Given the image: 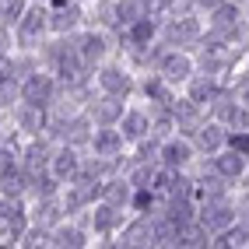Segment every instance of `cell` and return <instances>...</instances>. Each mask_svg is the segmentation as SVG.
<instances>
[{
  "instance_id": "obj_10",
  "label": "cell",
  "mask_w": 249,
  "mask_h": 249,
  "mask_svg": "<svg viewBox=\"0 0 249 249\" xmlns=\"http://www.w3.org/2000/svg\"><path fill=\"white\" fill-rule=\"evenodd\" d=\"M214 169H218V176H225V179H235V176H242V169H246V158H242V151L231 147L228 155H218V158H214Z\"/></svg>"
},
{
  "instance_id": "obj_4",
  "label": "cell",
  "mask_w": 249,
  "mask_h": 249,
  "mask_svg": "<svg viewBox=\"0 0 249 249\" xmlns=\"http://www.w3.org/2000/svg\"><path fill=\"white\" fill-rule=\"evenodd\" d=\"M53 18H49V25H53L56 32H67V28H74L77 25V18H81V11H77V4L74 0H53Z\"/></svg>"
},
{
  "instance_id": "obj_13",
  "label": "cell",
  "mask_w": 249,
  "mask_h": 249,
  "mask_svg": "<svg viewBox=\"0 0 249 249\" xmlns=\"http://www.w3.org/2000/svg\"><path fill=\"white\" fill-rule=\"evenodd\" d=\"M120 147H123V130H120V134H116V130H98V134H95V151L98 155H116V151H120Z\"/></svg>"
},
{
  "instance_id": "obj_22",
  "label": "cell",
  "mask_w": 249,
  "mask_h": 249,
  "mask_svg": "<svg viewBox=\"0 0 249 249\" xmlns=\"http://www.w3.org/2000/svg\"><path fill=\"white\" fill-rule=\"evenodd\" d=\"M211 246H249V231L246 228H228V231H218V239Z\"/></svg>"
},
{
  "instance_id": "obj_18",
  "label": "cell",
  "mask_w": 249,
  "mask_h": 249,
  "mask_svg": "<svg viewBox=\"0 0 249 249\" xmlns=\"http://www.w3.org/2000/svg\"><path fill=\"white\" fill-rule=\"evenodd\" d=\"M179 246H207V228L186 221V225L179 228Z\"/></svg>"
},
{
  "instance_id": "obj_17",
  "label": "cell",
  "mask_w": 249,
  "mask_h": 249,
  "mask_svg": "<svg viewBox=\"0 0 249 249\" xmlns=\"http://www.w3.org/2000/svg\"><path fill=\"white\" fill-rule=\"evenodd\" d=\"M144 134H147V116H144V112H126V120H123V137L141 141Z\"/></svg>"
},
{
  "instance_id": "obj_8",
  "label": "cell",
  "mask_w": 249,
  "mask_h": 249,
  "mask_svg": "<svg viewBox=\"0 0 249 249\" xmlns=\"http://www.w3.org/2000/svg\"><path fill=\"white\" fill-rule=\"evenodd\" d=\"M123 246H158L155 225L151 221H134V225L123 231Z\"/></svg>"
},
{
  "instance_id": "obj_24",
  "label": "cell",
  "mask_w": 249,
  "mask_h": 249,
  "mask_svg": "<svg viewBox=\"0 0 249 249\" xmlns=\"http://www.w3.org/2000/svg\"><path fill=\"white\" fill-rule=\"evenodd\" d=\"M196 141H200V147H204V151H218V147H221V141H225V134H221L218 126H204L200 134H196Z\"/></svg>"
},
{
  "instance_id": "obj_29",
  "label": "cell",
  "mask_w": 249,
  "mask_h": 249,
  "mask_svg": "<svg viewBox=\"0 0 249 249\" xmlns=\"http://www.w3.org/2000/svg\"><path fill=\"white\" fill-rule=\"evenodd\" d=\"M190 98H193V102H207V98H214V81L211 77H196L193 88H190Z\"/></svg>"
},
{
  "instance_id": "obj_30",
  "label": "cell",
  "mask_w": 249,
  "mask_h": 249,
  "mask_svg": "<svg viewBox=\"0 0 249 249\" xmlns=\"http://www.w3.org/2000/svg\"><path fill=\"white\" fill-rule=\"evenodd\" d=\"M53 246H71V249H77V246H85V235H81L77 228H60L56 239H53Z\"/></svg>"
},
{
  "instance_id": "obj_41",
  "label": "cell",
  "mask_w": 249,
  "mask_h": 249,
  "mask_svg": "<svg viewBox=\"0 0 249 249\" xmlns=\"http://www.w3.org/2000/svg\"><path fill=\"white\" fill-rule=\"evenodd\" d=\"M11 71H14V63H11L7 56H0V81H4V77H11Z\"/></svg>"
},
{
  "instance_id": "obj_38",
  "label": "cell",
  "mask_w": 249,
  "mask_h": 249,
  "mask_svg": "<svg viewBox=\"0 0 249 249\" xmlns=\"http://www.w3.org/2000/svg\"><path fill=\"white\" fill-rule=\"evenodd\" d=\"M85 137H88L85 120H74V123H71V141H85Z\"/></svg>"
},
{
  "instance_id": "obj_9",
  "label": "cell",
  "mask_w": 249,
  "mask_h": 249,
  "mask_svg": "<svg viewBox=\"0 0 249 249\" xmlns=\"http://www.w3.org/2000/svg\"><path fill=\"white\" fill-rule=\"evenodd\" d=\"M120 98H123V95H106L102 102H95V109H91V112H95V120L102 123V126L116 123V120L123 116V102H120Z\"/></svg>"
},
{
  "instance_id": "obj_3",
  "label": "cell",
  "mask_w": 249,
  "mask_h": 249,
  "mask_svg": "<svg viewBox=\"0 0 249 249\" xmlns=\"http://www.w3.org/2000/svg\"><path fill=\"white\" fill-rule=\"evenodd\" d=\"M0 225H4L14 239L25 231V211H21V204H18V196H7V200L0 204Z\"/></svg>"
},
{
  "instance_id": "obj_23",
  "label": "cell",
  "mask_w": 249,
  "mask_h": 249,
  "mask_svg": "<svg viewBox=\"0 0 249 249\" xmlns=\"http://www.w3.org/2000/svg\"><path fill=\"white\" fill-rule=\"evenodd\" d=\"M0 190H4L7 196H18V193L25 190V176L14 172V169H11V172H0Z\"/></svg>"
},
{
  "instance_id": "obj_33",
  "label": "cell",
  "mask_w": 249,
  "mask_h": 249,
  "mask_svg": "<svg viewBox=\"0 0 249 249\" xmlns=\"http://www.w3.org/2000/svg\"><path fill=\"white\" fill-rule=\"evenodd\" d=\"M42 120H46V116H42V106H28V109L21 112V126H25V130H39Z\"/></svg>"
},
{
  "instance_id": "obj_16",
  "label": "cell",
  "mask_w": 249,
  "mask_h": 249,
  "mask_svg": "<svg viewBox=\"0 0 249 249\" xmlns=\"http://www.w3.org/2000/svg\"><path fill=\"white\" fill-rule=\"evenodd\" d=\"M25 165H28V182L32 179H39L42 172H46V165H49V158H46V147H28V155H25Z\"/></svg>"
},
{
  "instance_id": "obj_19",
  "label": "cell",
  "mask_w": 249,
  "mask_h": 249,
  "mask_svg": "<svg viewBox=\"0 0 249 249\" xmlns=\"http://www.w3.org/2000/svg\"><path fill=\"white\" fill-rule=\"evenodd\" d=\"M130 190H134V182H109V186H102V196H106V204H116V207H120V204H126L130 200Z\"/></svg>"
},
{
  "instance_id": "obj_37",
  "label": "cell",
  "mask_w": 249,
  "mask_h": 249,
  "mask_svg": "<svg viewBox=\"0 0 249 249\" xmlns=\"http://www.w3.org/2000/svg\"><path fill=\"white\" fill-rule=\"evenodd\" d=\"M14 169V151L11 147H0V172H11Z\"/></svg>"
},
{
  "instance_id": "obj_6",
  "label": "cell",
  "mask_w": 249,
  "mask_h": 249,
  "mask_svg": "<svg viewBox=\"0 0 249 249\" xmlns=\"http://www.w3.org/2000/svg\"><path fill=\"white\" fill-rule=\"evenodd\" d=\"M211 25H214V32H218L221 39L235 36V25H239V11L231 7V4H218V7H214V18H211Z\"/></svg>"
},
{
  "instance_id": "obj_36",
  "label": "cell",
  "mask_w": 249,
  "mask_h": 249,
  "mask_svg": "<svg viewBox=\"0 0 249 249\" xmlns=\"http://www.w3.org/2000/svg\"><path fill=\"white\" fill-rule=\"evenodd\" d=\"M228 141H231V147H235V151H249V134H246V130H235Z\"/></svg>"
},
{
  "instance_id": "obj_14",
  "label": "cell",
  "mask_w": 249,
  "mask_h": 249,
  "mask_svg": "<svg viewBox=\"0 0 249 249\" xmlns=\"http://www.w3.org/2000/svg\"><path fill=\"white\" fill-rule=\"evenodd\" d=\"M98 81H102V88H106L109 95H126V91H130V77L120 74V71H112V67L98 74Z\"/></svg>"
},
{
  "instance_id": "obj_20",
  "label": "cell",
  "mask_w": 249,
  "mask_h": 249,
  "mask_svg": "<svg viewBox=\"0 0 249 249\" xmlns=\"http://www.w3.org/2000/svg\"><path fill=\"white\" fill-rule=\"evenodd\" d=\"M137 18H141V0H126V4L116 7V25H120V28H123V25L130 28Z\"/></svg>"
},
{
  "instance_id": "obj_31",
  "label": "cell",
  "mask_w": 249,
  "mask_h": 249,
  "mask_svg": "<svg viewBox=\"0 0 249 249\" xmlns=\"http://www.w3.org/2000/svg\"><path fill=\"white\" fill-rule=\"evenodd\" d=\"M193 36H196V21H190V18H186V21H176V25L169 28V39H172V42L193 39Z\"/></svg>"
},
{
  "instance_id": "obj_2",
  "label": "cell",
  "mask_w": 249,
  "mask_h": 249,
  "mask_svg": "<svg viewBox=\"0 0 249 249\" xmlns=\"http://www.w3.org/2000/svg\"><path fill=\"white\" fill-rule=\"evenodd\" d=\"M21 95H25L28 106H46L49 98H53V81H49L46 74H32V77L25 81Z\"/></svg>"
},
{
  "instance_id": "obj_5",
  "label": "cell",
  "mask_w": 249,
  "mask_h": 249,
  "mask_svg": "<svg viewBox=\"0 0 249 249\" xmlns=\"http://www.w3.org/2000/svg\"><path fill=\"white\" fill-rule=\"evenodd\" d=\"M49 25V18L42 11H28V14H21V21H18V39L28 46V42H36V36H42V28Z\"/></svg>"
},
{
  "instance_id": "obj_43",
  "label": "cell",
  "mask_w": 249,
  "mask_h": 249,
  "mask_svg": "<svg viewBox=\"0 0 249 249\" xmlns=\"http://www.w3.org/2000/svg\"><path fill=\"white\" fill-rule=\"evenodd\" d=\"M246 106H249V91H246Z\"/></svg>"
},
{
  "instance_id": "obj_39",
  "label": "cell",
  "mask_w": 249,
  "mask_h": 249,
  "mask_svg": "<svg viewBox=\"0 0 249 249\" xmlns=\"http://www.w3.org/2000/svg\"><path fill=\"white\" fill-rule=\"evenodd\" d=\"M25 246H53V242L46 239V231H28V235H25Z\"/></svg>"
},
{
  "instance_id": "obj_42",
  "label": "cell",
  "mask_w": 249,
  "mask_h": 249,
  "mask_svg": "<svg viewBox=\"0 0 249 249\" xmlns=\"http://www.w3.org/2000/svg\"><path fill=\"white\" fill-rule=\"evenodd\" d=\"M141 4H144L147 11H158V7H165V4H169V0H141Z\"/></svg>"
},
{
  "instance_id": "obj_34",
  "label": "cell",
  "mask_w": 249,
  "mask_h": 249,
  "mask_svg": "<svg viewBox=\"0 0 249 249\" xmlns=\"http://www.w3.org/2000/svg\"><path fill=\"white\" fill-rule=\"evenodd\" d=\"M147 95H151V98H158V102H165V106L172 102L169 88H165V77H155V81H147Z\"/></svg>"
},
{
  "instance_id": "obj_15",
  "label": "cell",
  "mask_w": 249,
  "mask_h": 249,
  "mask_svg": "<svg viewBox=\"0 0 249 249\" xmlns=\"http://www.w3.org/2000/svg\"><path fill=\"white\" fill-rule=\"evenodd\" d=\"M120 221H123V214H120V207H116V204H102V207L95 211V228H98V231H112Z\"/></svg>"
},
{
  "instance_id": "obj_35",
  "label": "cell",
  "mask_w": 249,
  "mask_h": 249,
  "mask_svg": "<svg viewBox=\"0 0 249 249\" xmlns=\"http://www.w3.org/2000/svg\"><path fill=\"white\" fill-rule=\"evenodd\" d=\"M228 123L235 126V130H249V116H246V109H231V116H228Z\"/></svg>"
},
{
  "instance_id": "obj_1",
  "label": "cell",
  "mask_w": 249,
  "mask_h": 249,
  "mask_svg": "<svg viewBox=\"0 0 249 249\" xmlns=\"http://www.w3.org/2000/svg\"><path fill=\"white\" fill-rule=\"evenodd\" d=\"M228 221H231L228 204L221 200V196H211V200L204 204V211H200V225H204L207 231H225Z\"/></svg>"
},
{
  "instance_id": "obj_28",
  "label": "cell",
  "mask_w": 249,
  "mask_h": 249,
  "mask_svg": "<svg viewBox=\"0 0 249 249\" xmlns=\"http://www.w3.org/2000/svg\"><path fill=\"white\" fill-rule=\"evenodd\" d=\"M102 49H106V42L98 39V36H85V39H81V49H77V53H81V56H85V60L91 63L95 56H102Z\"/></svg>"
},
{
  "instance_id": "obj_32",
  "label": "cell",
  "mask_w": 249,
  "mask_h": 249,
  "mask_svg": "<svg viewBox=\"0 0 249 249\" xmlns=\"http://www.w3.org/2000/svg\"><path fill=\"white\" fill-rule=\"evenodd\" d=\"M130 182H134V190H151V182H155V169H151V165H141V169L130 176Z\"/></svg>"
},
{
  "instance_id": "obj_11",
  "label": "cell",
  "mask_w": 249,
  "mask_h": 249,
  "mask_svg": "<svg viewBox=\"0 0 249 249\" xmlns=\"http://www.w3.org/2000/svg\"><path fill=\"white\" fill-rule=\"evenodd\" d=\"M161 77H165V81H186V77H190V60L179 56V53L165 56V60H161Z\"/></svg>"
},
{
  "instance_id": "obj_27",
  "label": "cell",
  "mask_w": 249,
  "mask_h": 249,
  "mask_svg": "<svg viewBox=\"0 0 249 249\" xmlns=\"http://www.w3.org/2000/svg\"><path fill=\"white\" fill-rule=\"evenodd\" d=\"M169 106H172V116H176L179 123H186V126H193V123H196V102H193V98H190V102H179V106H176V102H169Z\"/></svg>"
},
{
  "instance_id": "obj_40",
  "label": "cell",
  "mask_w": 249,
  "mask_h": 249,
  "mask_svg": "<svg viewBox=\"0 0 249 249\" xmlns=\"http://www.w3.org/2000/svg\"><path fill=\"white\" fill-rule=\"evenodd\" d=\"M11 95H14V85H7V77H4V81H0V106H4Z\"/></svg>"
},
{
  "instance_id": "obj_7",
  "label": "cell",
  "mask_w": 249,
  "mask_h": 249,
  "mask_svg": "<svg viewBox=\"0 0 249 249\" xmlns=\"http://www.w3.org/2000/svg\"><path fill=\"white\" fill-rule=\"evenodd\" d=\"M98 193H102V186H98V179L85 176V179H77L74 186H71V196H67V207H81V204H88V200H95Z\"/></svg>"
},
{
  "instance_id": "obj_25",
  "label": "cell",
  "mask_w": 249,
  "mask_h": 249,
  "mask_svg": "<svg viewBox=\"0 0 249 249\" xmlns=\"http://www.w3.org/2000/svg\"><path fill=\"white\" fill-rule=\"evenodd\" d=\"M25 14V0H0V21H21Z\"/></svg>"
},
{
  "instance_id": "obj_12",
  "label": "cell",
  "mask_w": 249,
  "mask_h": 249,
  "mask_svg": "<svg viewBox=\"0 0 249 249\" xmlns=\"http://www.w3.org/2000/svg\"><path fill=\"white\" fill-rule=\"evenodd\" d=\"M190 144L186 141H172V144H165L161 147V158H165V165H169V169H179V165H186L190 161Z\"/></svg>"
},
{
  "instance_id": "obj_26",
  "label": "cell",
  "mask_w": 249,
  "mask_h": 249,
  "mask_svg": "<svg viewBox=\"0 0 249 249\" xmlns=\"http://www.w3.org/2000/svg\"><path fill=\"white\" fill-rule=\"evenodd\" d=\"M151 36H155V21L141 14V18H137L134 25H130V39H134V42H147Z\"/></svg>"
},
{
  "instance_id": "obj_21",
  "label": "cell",
  "mask_w": 249,
  "mask_h": 249,
  "mask_svg": "<svg viewBox=\"0 0 249 249\" xmlns=\"http://www.w3.org/2000/svg\"><path fill=\"white\" fill-rule=\"evenodd\" d=\"M53 172H56L60 179L77 176V158H74V151H60V155H56V161H53Z\"/></svg>"
}]
</instances>
